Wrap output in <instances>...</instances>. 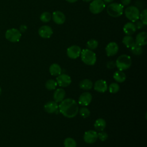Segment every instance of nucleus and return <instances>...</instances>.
<instances>
[{"label":"nucleus","mask_w":147,"mask_h":147,"mask_svg":"<svg viewBox=\"0 0 147 147\" xmlns=\"http://www.w3.org/2000/svg\"><path fill=\"white\" fill-rule=\"evenodd\" d=\"M59 109L64 117L69 118L75 117L79 111L77 102L72 98H67L62 100L59 105Z\"/></svg>","instance_id":"f257e3e1"},{"label":"nucleus","mask_w":147,"mask_h":147,"mask_svg":"<svg viewBox=\"0 0 147 147\" xmlns=\"http://www.w3.org/2000/svg\"><path fill=\"white\" fill-rule=\"evenodd\" d=\"M80 56L82 61L88 65H94L96 61V54L92 50L87 48L82 50Z\"/></svg>","instance_id":"f03ea898"},{"label":"nucleus","mask_w":147,"mask_h":147,"mask_svg":"<svg viewBox=\"0 0 147 147\" xmlns=\"http://www.w3.org/2000/svg\"><path fill=\"white\" fill-rule=\"evenodd\" d=\"M131 65V57L127 55H121L116 60L115 66L118 70L124 71L127 69Z\"/></svg>","instance_id":"7ed1b4c3"},{"label":"nucleus","mask_w":147,"mask_h":147,"mask_svg":"<svg viewBox=\"0 0 147 147\" xmlns=\"http://www.w3.org/2000/svg\"><path fill=\"white\" fill-rule=\"evenodd\" d=\"M123 7L121 3H111L107 6L106 11L109 16L113 17H118L122 15Z\"/></svg>","instance_id":"20e7f679"},{"label":"nucleus","mask_w":147,"mask_h":147,"mask_svg":"<svg viewBox=\"0 0 147 147\" xmlns=\"http://www.w3.org/2000/svg\"><path fill=\"white\" fill-rule=\"evenodd\" d=\"M124 13L126 17L132 22H134L139 19L140 12L138 8L135 6L127 7Z\"/></svg>","instance_id":"39448f33"},{"label":"nucleus","mask_w":147,"mask_h":147,"mask_svg":"<svg viewBox=\"0 0 147 147\" xmlns=\"http://www.w3.org/2000/svg\"><path fill=\"white\" fill-rule=\"evenodd\" d=\"M6 39L11 42H17L20 41L21 37V33L16 28L7 29L5 34Z\"/></svg>","instance_id":"423d86ee"},{"label":"nucleus","mask_w":147,"mask_h":147,"mask_svg":"<svg viewBox=\"0 0 147 147\" xmlns=\"http://www.w3.org/2000/svg\"><path fill=\"white\" fill-rule=\"evenodd\" d=\"M106 5L103 0H92L89 6L91 13L97 14L102 12L105 8Z\"/></svg>","instance_id":"0eeeda50"},{"label":"nucleus","mask_w":147,"mask_h":147,"mask_svg":"<svg viewBox=\"0 0 147 147\" xmlns=\"http://www.w3.org/2000/svg\"><path fill=\"white\" fill-rule=\"evenodd\" d=\"M56 82L59 86L61 87H65L70 85L71 83V78L67 74H60L56 77Z\"/></svg>","instance_id":"6e6552de"},{"label":"nucleus","mask_w":147,"mask_h":147,"mask_svg":"<svg viewBox=\"0 0 147 147\" xmlns=\"http://www.w3.org/2000/svg\"><path fill=\"white\" fill-rule=\"evenodd\" d=\"M81 51L82 49L79 46L74 45L67 48V55L70 59H75L80 55Z\"/></svg>","instance_id":"1a4fd4ad"},{"label":"nucleus","mask_w":147,"mask_h":147,"mask_svg":"<svg viewBox=\"0 0 147 147\" xmlns=\"http://www.w3.org/2000/svg\"><path fill=\"white\" fill-rule=\"evenodd\" d=\"M98 138V133L92 130L87 131L84 133L83 139L84 141L87 144L94 143Z\"/></svg>","instance_id":"9d476101"},{"label":"nucleus","mask_w":147,"mask_h":147,"mask_svg":"<svg viewBox=\"0 0 147 147\" xmlns=\"http://www.w3.org/2000/svg\"><path fill=\"white\" fill-rule=\"evenodd\" d=\"M38 33L43 38H49L53 34V30L48 25H42L38 29Z\"/></svg>","instance_id":"9b49d317"},{"label":"nucleus","mask_w":147,"mask_h":147,"mask_svg":"<svg viewBox=\"0 0 147 147\" xmlns=\"http://www.w3.org/2000/svg\"><path fill=\"white\" fill-rule=\"evenodd\" d=\"M119 47L118 44L115 42H109L106 47L105 50L107 56H113L116 55L118 51Z\"/></svg>","instance_id":"f8f14e48"},{"label":"nucleus","mask_w":147,"mask_h":147,"mask_svg":"<svg viewBox=\"0 0 147 147\" xmlns=\"http://www.w3.org/2000/svg\"><path fill=\"white\" fill-rule=\"evenodd\" d=\"M92 95L90 92H84L80 95L78 102L81 106H86L91 103L92 100Z\"/></svg>","instance_id":"ddd939ff"},{"label":"nucleus","mask_w":147,"mask_h":147,"mask_svg":"<svg viewBox=\"0 0 147 147\" xmlns=\"http://www.w3.org/2000/svg\"><path fill=\"white\" fill-rule=\"evenodd\" d=\"M52 18L54 22L57 25H61L65 21V16L64 14L60 11H55L52 15Z\"/></svg>","instance_id":"4468645a"},{"label":"nucleus","mask_w":147,"mask_h":147,"mask_svg":"<svg viewBox=\"0 0 147 147\" xmlns=\"http://www.w3.org/2000/svg\"><path fill=\"white\" fill-rule=\"evenodd\" d=\"M94 88L95 91L99 92H104L107 90L108 87L105 80L100 79L95 82L94 85Z\"/></svg>","instance_id":"2eb2a0df"},{"label":"nucleus","mask_w":147,"mask_h":147,"mask_svg":"<svg viewBox=\"0 0 147 147\" xmlns=\"http://www.w3.org/2000/svg\"><path fill=\"white\" fill-rule=\"evenodd\" d=\"M44 110L48 113H55L59 110V105L55 101H49L44 105Z\"/></svg>","instance_id":"dca6fc26"},{"label":"nucleus","mask_w":147,"mask_h":147,"mask_svg":"<svg viewBox=\"0 0 147 147\" xmlns=\"http://www.w3.org/2000/svg\"><path fill=\"white\" fill-rule=\"evenodd\" d=\"M137 29L134 25V22H129L126 23L123 28V32L129 36H131L133 34H134Z\"/></svg>","instance_id":"f3484780"},{"label":"nucleus","mask_w":147,"mask_h":147,"mask_svg":"<svg viewBox=\"0 0 147 147\" xmlns=\"http://www.w3.org/2000/svg\"><path fill=\"white\" fill-rule=\"evenodd\" d=\"M135 42L141 46L145 45L147 43V33L145 32H141L138 33L136 37Z\"/></svg>","instance_id":"a211bd4d"},{"label":"nucleus","mask_w":147,"mask_h":147,"mask_svg":"<svg viewBox=\"0 0 147 147\" xmlns=\"http://www.w3.org/2000/svg\"><path fill=\"white\" fill-rule=\"evenodd\" d=\"M65 95V92L63 88H57L55 90L53 94V99L57 103L61 102L64 99Z\"/></svg>","instance_id":"6ab92c4d"},{"label":"nucleus","mask_w":147,"mask_h":147,"mask_svg":"<svg viewBox=\"0 0 147 147\" xmlns=\"http://www.w3.org/2000/svg\"><path fill=\"white\" fill-rule=\"evenodd\" d=\"M49 71L52 75L58 76L61 73V68L58 64L53 63L50 65Z\"/></svg>","instance_id":"aec40b11"},{"label":"nucleus","mask_w":147,"mask_h":147,"mask_svg":"<svg viewBox=\"0 0 147 147\" xmlns=\"http://www.w3.org/2000/svg\"><path fill=\"white\" fill-rule=\"evenodd\" d=\"M106 121L103 118H98L97 119L94 123V127L96 130L99 131H103V130L106 127Z\"/></svg>","instance_id":"412c9836"},{"label":"nucleus","mask_w":147,"mask_h":147,"mask_svg":"<svg viewBox=\"0 0 147 147\" xmlns=\"http://www.w3.org/2000/svg\"><path fill=\"white\" fill-rule=\"evenodd\" d=\"M113 78L114 80L119 83H122L126 80V75L123 71L118 70L113 74Z\"/></svg>","instance_id":"4be33fe9"},{"label":"nucleus","mask_w":147,"mask_h":147,"mask_svg":"<svg viewBox=\"0 0 147 147\" xmlns=\"http://www.w3.org/2000/svg\"><path fill=\"white\" fill-rule=\"evenodd\" d=\"M93 83L92 81L88 79H85L80 81L79 83V87L84 90H89L92 88Z\"/></svg>","instance_id":"5701e85b"},{"label":"nucleus","mask_w":147,"mask_h":147,"mask_svg":"<svg viewBox=\"0 0 147 147\" xmlns=\"http://www.w3.org/2000/svg\"><path fill=\"white\" fill-rule=\"evenodd\" d=\"M122 43L128 48H130L131 46L135 43V40L131 36L126 35L122 38Z\"/></svg>","instance_id":"b1692460"},{"label":"nucleus","mask_w":147,"mask_h":147,"mask_svg":"<svg viewBox=\"0 0 147 147\" xmlns=\"http://www.w3.org/2000/svg\"><path fill=\"white\" fill-rule=\"evenodd\" d=\"M130 49L131 53L135 55H140L143 52L142 46L136 44V42L131 46Z\"/></svg>","instance_id":"393cba45"},{"label":"nucleus","mask_w":147,"mask_h":147,"mask_svg":"<svg viewBox=\"0 0 147 147\" xmlns=\"http://www.w3.org/2000/svg\"><path fill=\"white\" fill-rule=\"evenodd\" d=\"M86 46L87 49L90 50H94L98 47V42L95 39H90L87 41Z\"/></svg>","instance_id":"a878e982"},{"label":"nucleus","mask_w":147,"mask_h":147,"mask_svg":"<svg viewBox=\"0 0 147 147\" xmlns=\"http://www.w3.org/2000/svg\"><path fill=\"white\" fill-rule=\"evenodd\" d=\"M57 83L56 81L53 79H49L45 83V87L48 90H53L56 88Z\"/></svg>","instance_id":"bb28decb"},{"label":"nucleus","mask_w":147,"mask_h":147,"mask_svg":"<svg viewBox=\"0 0 147 147\" xmlns=\"http://www.w3.org/2000/svg\"><path fill=\"white\" fill-rule=\"evenodd\" d=\"M64 147H76V142L71 137H68L64 141Z\"/></svg>","instance_id":"cd10ccee"},{"label":"nucleus","mask_w":147,"mask_h":147,"mask_svg":"<svg viewBox=\"0 0 147 147\" xmlns=\"http://www.w3.org/2000/svg\"><path fill=\"white\" fill-rule=\"evenodd\" d=\"M40 19L43 22H48L52 19V15L49 12L44 11L40 15Z\"/></svg>","instance_id":"c85d7f7f"},{"label":"nucleus","mask_w":147,"mask_h":147,"mask_svg":"<svg viewBox=\"0 0 147 147\" xmlns=\"http://www.w3.org/2000/svg\"><path fill=\"white\" fill-rule=\"evenodd\" d=\"M119 90V86L116 83H113L109 86V91L110 93L115 94Z\"/></svg>","instance_id":"c756f323"},{"label":"nucleus","mask_w":147,"mask_h":147,"mask_svg":"<svg viewBox=\"0 0 147 147\" xmlns=\"http://www.w3.org/2000/svg\"><path fill=\"white\" fill-rule=\"evenodd\" d=\"M80 115L83 117V118H87L90 114V110L86 107H81L79 110Z\"/></svg>","instance_id":"7c9ffc66"},{"label":"nucleus","mask_w":147,"mask_h":147,"mask_svg":"<svg viewBox=\"0 0 147 147\" xmlns=\"http://www.w3.org/2000/svg\"><path fill=\"white\" fill-rule=\"evenodd\" d=\"M139 18L140 21L145 25H146L147 24V10L146 9L143 10L141 13H140Z\"/></svg>","instance_id":"2f4dec72"},{"label":"nucleus","mask_w":147,"mask_h":147,"mask_svg":"<svg viewBox=\"0 0 147 147\" xmlns=\"http://www.w3.org/2000/svg\"><path fill=\"white\" fill-rule=\"evenodd\" d=\"M98 138L101 141H105L107 139L108 135L106 132H105L103 131H99V133H98Z\"/></svg>","instance_id":"473e14b6"},{"label":"nucleus","mask_w":147,"mask_h":147,"mask_svg":"<svg viewBox=\"0 0 147 147\" xmlns=\"http://www.w3.org/2000/svg\"><path fill=\"white\" fill-rule=\"evenodd\" d=\"M134 25H135L137 29H142L145 26V25L140 20H137L136 22H134Z\"/></svg>","instance_id":"72a5a7b5"},{"label":"nucleus","mask_w":147,"mask_h":147,"mask_svg":"<svg viewBox=\"0 0 147 147\" xmlns=\"http://www.w3.org/2000/svg\"><path fill=\"white\" fill-rule=\"evenodd\" d=\"M106 66H107V68H109V69H113L115 67H116L115 66V62H114L113 61H109L107 63Z\"/></svg>","instance_id":"f704fd0d"},{"label":"nucleus","mask_w":147,"mask_h":147,"mask_svg":"<svg viewBox=\"0 0 147 147\" xmlns=\"http://www.w3.org/2000/svg\"><path fill=\"white\" fill-rule=\"evenodd\" d=\"M121 4L123 6H128L130 3L131 0H121Z\"/></svg>","instance_id":"c9c22d12"},{"label":"nucleus","mask_w":147,"mask_h":147,"mask_svg":"<svg viewBox=\"0 0 147 147\" xmlns=\"http://www.w3.org/2000/svg\"><path fill=\"white\" fill-rule=\"evenodd\" d=\"M27 30V26L25 25H22L20 27V32L21 33H24Z\"/></svg>","instance_id":"e433bc0d"},{"label":"nucleus","mask_w":147,"mask_h":147,"mask_svg":"<svg viewBox=\"0 0 147 147\" xmlns=\"http://www.w3.org/2000/svg\"><path fill=\"white\" fill-rule=\"evenodd\" d=\"M78 1V0H66V1H67L68 2H69V3H74Z\"/></svg>","instance_id":"4c0bfd02"},{"label":"nucleus","mask_w":147,"mask_h":147,"mask_svg":"<svg viewBox=\"0 0 147 147\" xmlns=\"http://www.w3.org/2000/svg\"><path fill=\"white\" fill-rule=\"evenodd\" d=\"M105 3H111L114 0H103Z\"/></svg>","instance_id":"58836bf2"},{"label":"nucleus","mask_w":147,"mask_h":147,"mask_svg":"<svg viewBox=\"0 0 147 147\" xmlns=\"http://www.w3.org/2000/svg\"><path fill=\"white\" fill-rule=\"evenodd\" d=\"M84 2H90L92 0H83Z\"/></svg>","instance_id":"ea45409f"},{"label":"nucleus","mask_w":147,"mask_h":147,"mask_svg":"<svg viewBox=\"0 0 147 147\" xmlns=\"http://www.w3.org/2000/svg\"><path fill=\"white\" fill-rule=\"evenodd\" d=\"M1 93H2V89H1V88L0 87V95H1Z\"/></svg>","instance_id":"a19ab883"}]
</instances>
